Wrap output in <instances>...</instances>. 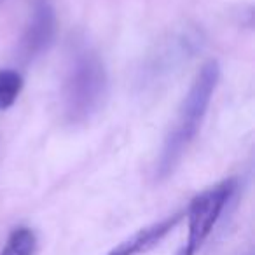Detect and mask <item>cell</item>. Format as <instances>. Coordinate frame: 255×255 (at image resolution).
Wrapping results in <instances>:
<instances>
[{
    "label": "cell",
    "instance_id": "4",
    "mask_svg": "<svg viewBox=\"0 0 255 255\" xmlns=\"http://www.w3.org/2000/svg\"><path fill=\"white\" fill-rule=\"evenodd\" d=\"M201 32L194 28L182 30L180 33L168 39L145 61L142 68V75H140V86L152 88L156 84H161V81L173 75V72L178 70V67L187 63L201 49Z\"/></svg>",
    "mask_w": 255,
    "mask_h": 255
},
{
    "label": "cell",
    "instance_id": "1",
    "mask_svg": "<svg viewBox=\"0 0 255 255\" xmlns=\"http://www.w3.org/2000/svg\"><path fill=\"white\" fill-rule=\"evenodd\" d=\"M220 79V67L215 60H210L199 68L189 88L187 95L182 100L177 119L171 126L170 133L164 138L159 157L156 161L154 178L157 182L166 180L177 170L178 163L191 147L192 140L198 135L201 123L208 112L210 102L215 93Z\"/></svg>",
    "mask_w": 255,
    "mask_h": 255
},
{
    "label": "cell",
    "instance_id": "7",
    "mask_svg": "<svg viewBox=\"0 0 255 255\" xmlns=\"http://www.w3.org/2000/svg\"><path fill=\"white\" fill-rule=\"evenodd\" d=\"M37 236L30 227H16L9 234L0 255H35Z\"/></svg>",
    "mask_w": 255,
    "mask_h": 255
},
{
    "label": "cell",
    "instance_id": "8",
    "mask_svg": "<svg viewBox=\"0 0 255 255\" xmlns=\"http://www.w3.org/2000/svg\"><path fill=\"white\" fill-rule=\"evenodd\" d=\"M23 89V77L11 68L0 70V110H7L14 105Z\"/></svg>",
    "mask_w": 255,
    "mask_h": 255
},
{
    "label": "cell",
    "instance_id": "5",
    "mask_svg": "<svg viewBox=\"0 0 255 255\" xmlns=\"http://www.w3.org/2000/svg\"><path fill=\"white\" fill-rule=\"evenodd\" d=\"M56 39V12L51 0H32V14L19 42L23 61H33L46 54Z\"/></svg>",
    "mask_w": 255,
    "mask_h": 255
},
{
    "label": "cell",
    "instance_id": "6",
    "mask_svg": "<svg viewBox=\"0 0 255 255\" xmlns=\"http://www.w3.org/2000/svg\"><path fill=\"white\" fill-rule=\"evenodd\" d=\"M182 213H173V215L166 217V219L154 222L152 226L140 229L138 233H135L133 236H129L128 240L121 241L116 248H112L110 252H107L105 255H140L149 252L150 248H154L156 245H159V241H163L171 231L177 227V224L180 222Z\"/></svg>",
    "mask_w": 255,
    "mask_h": 255
},
{
    "label": "cell",
    "instance_id": "2",
    "mask_svg": "<svg viewBox=\"0 0 255 255\" xmlns=\"http://www.w3.org/2000/svg\"><path fill=\"white\" fill-rule=\"evenodd\" d=\"M109 75L102 58L86 42H77L70 54L63 84V112L70 124H84L103 107Z\"/></svg>",
    "mask_w": 255,
    "mask_h": 255
},
{
    "label": "cell",
    "instance_id": "3",
    "mask_svg": "<svg viewBox=\"0 0 255 255\" xmlns=\"http://www.w3.org/2000/svg\"><path fill=\"white\" fill-rule=\"evenodd\" d=\"M238 182L234 178L220 182L203 191L191 201L187 208V240L177 252V255H196L205 245L213 227L222 217L227 203L234 196Z\"/></svg>",
    "mask_w": 255,
    "mask_h": 255
}]
</instances>
